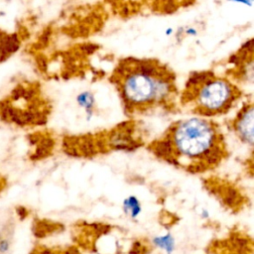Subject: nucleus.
Returning a JSON list of instances; mask_svg holds the SVG:
<instances>
[{
  "label": "nucleus",
  "mask_w": 254,
  "mask_h": 254,
  "mask_svg": "<svg viewBox=\"0 0 254 254\" xmlns=\"http://www.w3.org/2000/svg\"><path fill=\"white\" fill-rule=\"evenodd\" d=\"M21 37L18 33L8 32L0 28V64L9 60L21 47Z\"/></svg>",
  "instance_id": "obj_9"
},
{
  "label": "nucleus",
  "mask_w": 254,
  "mask_h": 254,
  "mask_svg": "<svg viewBox=\"0 0 254 254\" xmlns=\"http://www.w3.org/2000/svg\"><path fill=\"white\" fill-rule=\"evenodd\" d=\"M207 252L210 254H252L253 240L242 231L229 232L227 237L213 240L208 245Z\"/></svg>",
  "instance_id": "obj_8"
},
{
  "label": "nucleus",
  "mask_w": 254,
  "mask_h": 254,
  "mask_svg": "<svg viewBox=\"0 0 254 254\" xmlns=\"http://www.w3.org/2000/svg\"><path fill=\"white\" fill-rule=\"evenodd\" d=\"M244 91L219 70H193L180 87V110L194 116L215 119L236 108L245 96Z\"/></svg>",
  "instance_id": "obj_3"
},
{
  "label": "nucleus",
  "mask_w": 254,
  "mask_h": 254,
  "mask_svg": "<svg viewBox=\"0 0 254 254\" xmlns=\"http://www.w3.org/2000/svg\"><path fill=\"white\" fill-rule=\"evenodd\" d=\"M221 72L241 88L251 86L254 76L253 39L245 41L222 63ZM245 90V89H244Z\"/></svg>",
  "instance_id": "obj_6"
},
{
  "label": "nucleus",
  "mask_w": 254,
  "mask_h": 254,
  "mask_svg": "<svg viewBox=\"0 0 254 254\" xmlns=\"http://www.w3.org/2000/svg\"><path fill=\"white\" fill-rule=\"evenodd\" d=\"M108 80L129 119L181 111L177 74L160 59L121 58L112 66Z\"/></svg>",
  "instance_id": "obj_1"
},
{
  "label": "nucleus",
  "mask_w": 254,
  "mask_h": 254,
  "mask_svg": "<svg viewBox=\"0 0 254 254\" xmlns=\"http://www.w3.org/2000/svg\"><path fill=\"white\" fill-rule=\"evenodd\" d=\"M137 119H129L109 129L63 138L64 151L72 157L92 158L118 151H133L146 146L144 130Z\"/></svg>",
  "instance_id": "obj_4"
},
{
  "label": "nucleus",
  "mask_w": 254,
  "mask_h": 254,
  "mask_svg": "<svg viewBox=\"0 0 254 254\" xmlns=\"http://www.w3.org/2000/svg\"><path fill=\"white\" fill-rule=\"evenodd\" d=\"M153 244L155 247L164 250L166 253H171L175 248V240L174 237L170 233L158 235L154 237Z\"/></svg>",
  "instance_id": "obj_12"
},
{
  "label": "nucleus",
  "mask_w": 254,
  "mask_h": 254,
  "mask_svg": "<svg viewBox=\"0 0 254 254\" xmlns=\"http://www.w3.org/2000/svg\"><path fill=\"white\" fill-rule=\"evenodd\" d=\"M227 129L242 144L252 148L254 140V103L253 99H243L234 115L226 123Z\"/></svg>",
  "instance_id": "obj_7"
},
{
  "label": "nucleus",
  "mask_w": 254,
  "mask_h": 254,
  "mask_svg": "<svg viewBox=\"0 0 254 254\" xmlns=\"http://www.w3.org/2000/svg\"><path fill=\"white\" fill-rule=\"evenodd\" d=\"M11 233L9 230H3L0 233V254H5L11 246Z\"/></svg>",
  "instance_id": "obj_13"
},
{
  "label": "nucleus",
  "mask_w": 254,
  "mask_h": 254,
  "mask_svg": "<svg viewBox=\"0 0 254 254\" xmlns=\"http://www.w3.org/2000/svg\"><path fill=\"white\" fill-rule=\"evenodd\" d=\"M122 208L124 213L132 219H136L142 212L141 201L135 195H128L125 197L122 203Z\"/></svg>",
  "instance_id": "obj_10"
},
{
  "label": "nucleus",
  "mask_w": 254,
  "mask_h": 254,
  "mask_svg": "<svg viewBox=\"0 0 254 254\" xmlns=\"http://www.w3.org/2000/svg\"><path fill=\"white\" fill-rule=\"evenodd\" d=\"M30 254H80V252L76 246L49 247L45 245H38Z\"/></svg>",
  "instance_id": "obj_11"
},
{
  "label": "nucleus",
  "mask_w": 254,
  "mask_h": 254,
  "mask_svg": "<svg viewBox=\"0 0 254 254\" xmlns=\"http://www.w3.org/2000/svg\"><path fill=\"white\" fill-rule=\"evenodd\" d=\"M145 148L159 161L191 175L214 171L230 155L220 124L194 115L173 121Z\"/></svg>",
  "instance_id": "obj_2"
},
{
  "label": "nucleus",
  "mask_w": 254,
  "mask_h": 254,
  "mask_svg": "<svg viewBox=\"0 0 254 254\" xmlns=\"http://www.w3.org/2000/svg\"><path fill=\"white\" fill-rule=\"evenodd\" d=\"M51 108L38 82H18L0 98V121L20 128L41 126L49 120Z\"/></svg>",
  "instance_id": "obj_5"
}]
</instances>
